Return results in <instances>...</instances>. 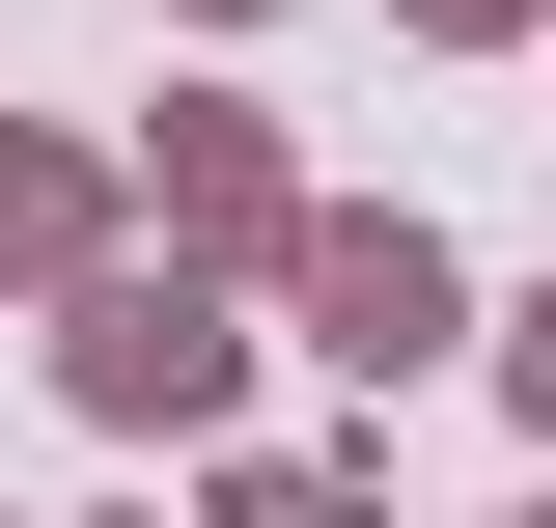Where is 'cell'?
I'll list each match as a JSON object with an SVG mask.
<instances>
[{"mask_svg": "<svg viewBox=\"0 0 556 528\" xmlns=\"http://www.w3.org/2000/svg\"><path fill=\"white\" fill-rule=\"evenodd\" d=\"M529 390H556V306H529Z\"/></svg>", "mask_w": 556, "mask_h": 528, "instance_id": "3", "label": "cell"}, {"mask_svg": "<svg viewBox=\"0 0 556 528\" xmlns=\"http://www.w3.org/2000/svg\"><path fill=\"white\" fill-rule=\"evenodd\" d=\"M306 306H334V362H417V334H445V251H417V223H334Z\"/></svg>", "mask_w": 556, "mask_h": 528, "instance_id": "1", "label": "cell"}, {"mask_svg": "<svg viewBox=\"0 0 556 528\" xmlns=\"http://www.w3.org/2000/svg\"><path fill=\"white\" fill-rule=\"evenodd\" d=\"M84 390H112V417H195L223 334H195V306H84Z\"/></svg>", "mask_w": 556, "mask_h": 528, "instance_id": "2", "label": "cell"}]
</instances>
